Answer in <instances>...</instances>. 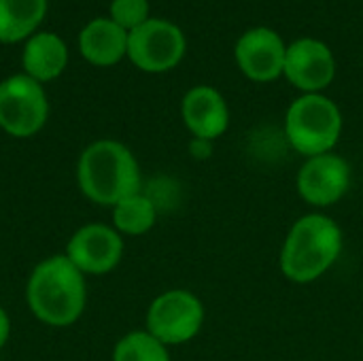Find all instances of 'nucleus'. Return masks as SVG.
I'll use <instances>...</instances> for the list:
<instances>
[{
    "instance_id": "a211bd4d",
    "label": "nucleus",
    "mask_w": 363,
    "mask_h": 361,
    "mask_svg": "<svg viewBox=\"0 0 363 361\" xmlns=\"http://www.w3.org/2000/svg\"><path fill=\"white\" fill-rule=\"evenodd\" d=\"M111 19L125 32H132L134 28L143 26L147 19H151L149 0H113Z\"/></svg>"
},
{
    "instance_id": "20e7f679",
    "label": "nucleus",
    "mask_w": 363,
    "mask_h": 361,
    "mask_svg": "<svg viewBox=\"0 0 363 361\" xmlns=\"http://www.w3.org/2000/svg\"><path fill=\"white\" fill-rule=\"evenodd\" d=\"M340 134L342 113L328 96L304 94L287 109L285 136L289 145L306 157L332 153Z\"/></svg>"
},
{
    "instance_id": "4468645a",
    "label": "nucleus",
    "mask_w": 363,
    "mask_h": 361,
    "mask_svg": "<svg viewBox=\"0 0 363 361\" xmlns=\"http://www.w3.org/2000/svg\"><path fill=\"white\" fill-rule=\"evenodd\" d=\"M23 70L38 83L57 79L68 64L66 43L51 32H38L28 38L23 47Z\"/></svg>"
},
{
    "instance_id": "9d476101",
    "label": "nucleus",
    "mask_w": 363,
    "mask_h": 361,
    "mask_svg": "<svg viewBox=\"0 0 363 361\" xmlns=\"http://www.w3.org/2000/svg\"><path fill=\"white\" fill-rule=\"evenodd\" d=\"M283 74L304 94H319L336 74V60L332 49L317 38H298L287 45Z\"/></svg>"
},
{
    "instance_id": "dca6fc26",
    "label": "nucleus",
    "mask_w": 363,
    "mask_h": 361,
    "mask_svg": "<svg viewBox=\"0 0 363 361\" xmlns=\"http://www.w3.org/2000/svg\"><path fill=\"white\" fill-rule=\"evenodd\" d=\"M157 219L155 202L140 194H134L113 206V228L123 236H143L147 234Z\"/></svg>"
},
{
    "instance_id": "6ab92c4d",
    "label": "nucleus",
    "mask_w": 363,
    "mask_h": 361,
    "mask_svg": "<svg viewBox=\"0 0 363 361\" xmlns=\"http://www.w3.org/2000/svg\"><path fill=\"white\" fill-rule=\"evenodd\" d=\"M189 153L196 160H208L213 155V140H204V138H194L189 143Z\"/></svg>"
},
{
    "instance_id": "f8f14e48",
    "label": "nucleus",
    "mask_w": 363,
    "mask_h": 361,
    "mask_svg": "<svg viewBox=\"0 0 363 361\" xmlns=\"http://www.w3.org/2000/svg\"><path fill=\"white\" fill-rule=\"evenodd\" d=\"M183 121L194 138L215 140L230 126V109L225 98L211 85L191 87L181 104Z\"/></svg>"
},
{
    "instance_id": "f257e3e1",
    "label": "nucleus",
    "mask_w": 363,
    "mask_h": 361,
    "mask_svg": "<svg viewBox=\"0 0 363 361\" xmlns=\"http://www.w3.org/2000/svg\"><path fill=\"white\" fill-rule=\"evenodd\" d=\"M30 313L51 328H68L79 321L87 304L85 274L66 255H51L36 264L26 285Z\"/></svg>"
},
{
    "instance_id": "39448f33",
    "label": "nucleus",
    "mask_w": 363,
    "mask_h": 361,
    "mask_svg": "<svg viewBox=\"0 0 363 361\" xmlns=\"http://www.w3.org/2000/svg\"><path fill=\"white\" fill-rule=\"evenodd\" d=\"M204 323V306L194 291L168 289L147 311V332L166 347L185 345L198 336Z\"/></svg>"
},
{
    "instance_id": "aec40b11",
    "label": "nucleus",
    "mask_w": 363,
    "mask_h": 361,
    "mask_svg": "<svg viewBox=\"0 0 363 361\" xmlns=\"http://www.w3.org/2000/svg\"><path fill=\"white\" fill-rule=\"evenodd\" d=\"M9 336H11V319L6 311L0 306V349L9 343Z\"/></svg>"
},
{
    "instance_id": "2eb2a0df",
    "label": "nucleus",
    "mask_w": 363,
    "mask_h": 361,
    "mask_svg": "<svg viewBox=\"0 0 363 361\" xmlns=\"http://www.w3.org/2000/svg\"><path fill=\"white\" fill-rule=\"evenodd\" d=\"M47 0H0V43H17L40 26Z\"/></svg>"
},
{
    "instance_id": "7ed1b4c3",
    "label": "nucleus",
    "mask_w": 363,
    "mask_h": 361,
    "mask_svg": "<svg viewBox=\"0 0 363 361\" xmlns=\"http://www.w3.org/2000/svg\"><path fill=\"white\" fill-rule=\"evenodd\" d=\"M340 226L321 213L300 217L287 232L281 249V272L298 283L306 285L321 279L342 253Z\"/></svg>"
},
{
    "instance_id": "423d86ee",
    "label": "nucleus",
    "mask_w": 363,
    "mask_h": 361,
    "mask_svg": "<svg viewBox=\"0 0 363 361\" xmlns=\"http://www.w3.org/2000/svg\"><path fill=\"white\" fill-rule=\"evenodd\" d=\"M49 117V100L38 81L23 74L0 83V128L15 138H30L43 130Z\"/></svg>"
},
{
    "instance_id": "ddd939ff",
    "label": "nucleus",
    "mask_w": 363,
    "mask_h": 361,
    "mask_svg": "<svg viewBox=\"0 0 363 361\" xmlns=\"http://www.w3.org/2000/svg\"><path fill=\"white\" fill-rule=\"evenodd\" d=\"M79 51L94 66H113L128 55V32L111 17L94 19L79 34Z\"/></svg>"
},
{
    "instance_id": "f03ea898",
    "label": "nucleus",
    "mask_w": 363,
    "mask_h": 361,
    "mask_svg": "<svg viewBox=\"0 0 363 361\" xmlns=\"http://www.w3.org/2000/svg\"><path fill=\"white\" fill-rule=\"evenodd\" d=\"M77 185L87 200L115 206L140 194V166L123 143L102 138L81 153L77 162Z\"/></svg>"
},
{
    "instance_id": "9b49d317",
    "label": "nucleus",
    "mask_w": 363,
    "mask_h": 361,
    "mask_svg": "<svg viewBox=\"0 0 363 361\" xmlns=\"http://www.w3.org/2000/svg\"><path fill=\"white\" fill-rule=\"evenodd\" d=\"M234 55L238 68L247 79L270 83L279 79L285 70L287 45L270 28H251L238 38Z\"/></svg>"
},
{
    "instance_id": "1a4fd4ad",
    "label": "nucleus",
    "mask_w": 363,
    "mask_h": 361,
    "mask_svg": "<svg viewBox=\"0 0 363 361\" xmlns=\"http://www.w3.org/2000/svg\"><path fill=\"white\" fill-rule=\"evenodd\" d=\"M298 194L313 206H332L340 202L351 187V166L336 153L306 157L296 179Z\"/></svg>"
},
{
    "instance_id": "6e6552de",
    "label": "nucleus",
    "mask_w": 363,
    "mask_h": 361,
    "mask_svg": "<svg viewBox=\"0 0 363 361\" xmlns=\"http://www.w3.org/2000/svg\"><path fill=\"white\" fill-rule=\"evenodd\" d=\"M64 255L83 274H108L123 257V238L113 226L87 223L70 236Z\"/></svg>"
},
{
    "instance_id": "f3484780",
    "label": "nucleus",
    "mask_w": 363,
    "mask_h": 361,
    "mask_svg": "<svg viewBox=\"0 0 363 361\" xmlns=\"http://www.w3.org/2000/svg\"><path fill=\"white\" fill-rule=\"evenodd\" d=\"M113 361H172L168 347L145 332L125 334L113 351Z\"/></svg>"
},
{
    "instance_id": "0eeeda50",
    "label": "nucleus",
    "mask_w": 363,
    "mask_h": 361,
    "mask_svg": "<svg viewBox=\"0 0 363 361\" xmlns=\"http://www.w3.org/2000/svg\"><path fill=\"white\" fill-rule=\"evenodd\" d=\"M185 55L181 28L166 19H147L128 32V57L145 72H166Z\"/></svg>"
}]
</instances>
